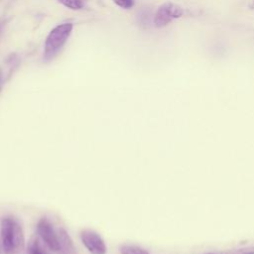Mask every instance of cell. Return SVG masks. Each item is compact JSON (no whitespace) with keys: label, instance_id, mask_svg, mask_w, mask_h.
I'll list each match as a JSON object with an SVG mask.
<instances>
[{"label":"cell","instance_id":"obj_2","mask_svg":"<svg viewBox=\"0 0 254 254\" xmlns=\"http://www.w3.org/2000/svg\"><path fill=\"white\" fill-rule=\"evenodd\" d=\"M72 28L73 26L71 23H64L56 26L49 33L45 41V61L49 62L57 56V54L61 51V49L69 38L72 32Z\"/></svg>","mask_w":254,"mask_h":254},{"label":"cell","instance_id":"obj_7","mask_svg":"<svg viewBox=\"0 0 254 254\" xmlns=\"http://www.w3.org/2000/svg\"><path fill=\"white\" fill-rule=\"evenodd\" d=\"M119 250L121 254H150L146 249L137 245H122Z\"/></svg>","mask_w":254,"mask_h":254},{"label":"cell","instance_id":"obj_11","mask_svg":"<svg viewBox=\"0 0 254 254\" xmlns=\"http://www.w3.org/2000/svg\"><path fill=\"white\" fill-rule=\"evenodd\" d=\"M117 6L124 8V9H130L134 6V0H112Z\"/></svg>","mask_w":254,"mask_h":254},{"label":"cell","instance_id":"obj_12","mask_svg":"<svg viewBox=\"0 0 254 254\" xmlns=\"http://www.w3.org/2000/svg\"><path fill=\"white\" fill-rule=\"evenodd\" d=\"M206 254H214V253H206Z\"/></svg>","mask_w":254,"mask_h":254},{"label":"cell","instance_id":"obj_1","mask_svg":"<svg viewBox=\"0 0 254 254\" xmlns=\"http://www.w3.org/2000/svg\"><path fill=\"white\" fill-rule=\"evenodd\" d=\"M0 237L4 254H22L25 249V236L22 225L13 217L1 221Z\"/></svg>","mask_w":254,"mask_h":254},{"label":"cell","instance_id":"obj_4","mask_svg":"<svg viewBox=\"0 0 254 254\" xmlns=\"http://www.w3.org/2000/svg\"><path fill=\"white\" fill-rule=\"evenodd\" d=\"M80 239L84 247L91 254H106L107 248L101 236L91 229H84L80 232Z\"/></svg>","mask_w":254,"mask_h":254},{"label":"cell","instance_id":"obj_8","mask_svg":"<svg viewBox=\"0 0 254 254\" xmlns=\"http://www.w3.org/2000/svg\"><path fill=\"white\" fill-rule=\"evenodd\" d=\"M60 3H62L66 8H69L71 10H79L83 6L82 0H58Z\"/></svg>","mask_w":254,"mask_h":254},{"label":"cell","instance_id":"obj_10","mask_svg":"<svg viewBox=\"0 0 254 254\" xmlns=\"http://www.w3.org/2000/svg\"><path fill=\"white\" fill-rule=\"evenodd\" d=\"M28 254H47L37 240L32 241L28 247Z\"/></svg>","mask_w":254,"mask_h":254},{"label":"cell","instance_id":"obj_6","mask_svg":"<svg viewBox=\"0 0 254 254\" xmlns=\"http://www.w3.org/2000/svg\"><path fill=\"white\" fill-rule=\"evenodd\" d=\"M59 238V253L60 254H76V249L73 242L64 228H60L58 230Z\"/></svg>","mask_w":254,"mask_h":254},{"label":"cell","instance_id":"obj_9","mask_svg":"<svg viewBox=\"0 0 254 254\" xmlns=\"http://www.w3.org/2000/svg\"><path fill=\"white\" fill-rule=\"evenodd\" d=\"M219 254H254V247L250 246V247H242L238 249H231Z\"/></svg>","mask_w":254,"mask_h":254},{"label":"cell","instance_id":"obj_3","mask_svg":"<svg viewBox=\"0 0 254 254\" xmlns=\"http://www.w3.org/2000/svg\"><path fill=\"white\" fill-rule=\"evenodd\" d=\"M184 15V9L178 4L166 2L162 4L156 11L154 24L158 28H162L170 24L173 20L181 18Z\"/></svg>","mask_w":254,"mask_h":254},{"label":"cell","instance_id":"obj_5","mask_svg":"<svg viewBox=\"0 0 254 254\" xmlns=\"http://www.w3.org/2000/svg\"><path fill=\"white\" fill-rule=\"evenodd\" d=\"M37 231L45 244L55 252L59 251L58 232L55 231L53 224L47 218H41L37 224Z\"/></svg>","mask_w":254,"mask_h":254}]
</instances>
